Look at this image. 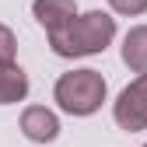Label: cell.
<instances>
[{"mask_svg":"<svg viewBox=\"0 0 147 147\" xmlns=\"http://www.w3.org/2000/svg\"><path fill=\"white\" fill-rule=\"evenodd\" d=\"M116 39V18L105 11H88L77 14L56 32H49V49L63 60L74 56H95V53H105Z\"/></svg>","mask_w":147,"mask_h":147,"instance_id":"1","label":"cell"},{"mask_svg":"<svg viewBox=\"0 0 147 147\" xmlns=\"http://www.w3.org/2000/svg\"><path fill=\"white\" fill-rule=\"evenodd\" d=\"M105 77L98 70H70V74H60L56 88H53V98H56V105L63 109V112L70 116H91L98 112L102 102H105Z\"/></svg>","mask_w":147,"mask_h":147,"instance_id":"2","label":"cell"},{"mask_svg":"<svg viewBox=\"0 0 147 147\" xmlns=\"http://www.w3.org/2000/svg\"><path fill=\"white\" fill-rule=\"evenodd\" d=\"M112 119L126 133L147 130V74H140L137 81H130L119 91V98L112 105Z\"/></svg>","mask_w":147,"mask_h":147,"instance_id":"3","label":"cell"},{"mask_svg":"<svg viewBox=\"0 0 147 147\" xmlns=\"http://www.w3.org/2000/svg\"><path fill=\"white\" fill-rule=\"evenodd\" d=\"M21 133L28 140H35V144H49V140L60 137V119L46 105H28L21 112Z\"/></svg>","mask_w":147,"mask_h":147,"instance_id":"4","label":"cell"},{"mask_svg":"<svg viewBox=\"0 0 147 147\" xmlns=\"http://www.w3.org/2000/svg\"><path fill=\"white\" fill-rule=\"evenodd\" d=\"M32 14L46 32H56L63 28L70 18H77V4L74 0H35L32 4Z\"/></svg>","mask_w":147,"mask_h":147,"instance_id":"5","label":"cell"},{"mask_svg":"<svg viewBox=\"0 0 147 147\" xmlns=\"http://www.w3.org/2000/svg\"><path fill=\"white\" fill-rule=\"evenodd\" d=\"M28 95V74L18 63H0V105H18Z\"/></svg>","mask_w":147,"mask_h":147,"instance_id":"6","label":"cell"},{"mask_svg":"<svg viewBox=\"0 0 147 147\" xmlns=\"http://www.w3.org/2000/svg\"><path fill=\"white\" fill-rule=\"evenodd\" d=\"M123 63L133 74H147V25H137L123 39Z\"/></svg>","mask_w":147,"mask_h":147,"instance_id":"7","label":"cell"},{"mask_svg":"<svg viewBox=\"0 0 147 147\" xmlns=\"http://www.w3.org/2000/svg\"><path fill=\"white\" fill-rule=\"evenodd\" d=\"M14 53H18V39L7 25H0V63H14Z\"/></svg>","mask_w":147,"mask_h":147,"instance_id":"8","label":"cell"},{"mask_svg":"<svg viewBox=\"0 0 147 147\" xmlns=\"http://www.w3.org/2000/svg\"><path fill=\"white\" fill-rule=\"evenodd\" d=\"M109 7L116 14H126V18H137L147 11V0H109Z\"/></svg>","mask_w":147,"mask_h":147,"instance_id":"9","label":"cell"},{"mask_svg":"<svg viewBox=\"0 0 147 147\" xmlns=\"http://www.w3.org/2000/svg\"><path fill=\"white\" fill-rule=\"evenodd\" d=\"M144 147H147V144H144Z\"/></svg>","mask_w":147,"mask_h":147,"instance_id":"10","label":"cell"}]
</instances>
